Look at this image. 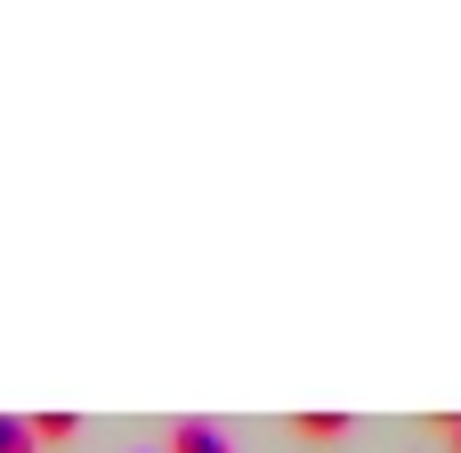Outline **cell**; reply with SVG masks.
I'll return each instance as SVG.
<instances>
[{
	"instance_id": "obj_3",
	"label": "cell",
	"mask_w": 461,
	"mask_h": 453,
	"mask_svg": "<svg viewBox=\"0 0 461 453\" xmlns=\"http://www.w3.org/2000/svg\"><path fill=\"white\" fill-rule=\"evenodd\" d=\"M24 430H32V446H73V430H81V421H73V413H32Z\"/></svg>"
},
{
	"instance_id": "obj_2",
	"label": "cell",
	"mask_w": 461,
	"mask_h": 453,
	"mask_svg": "<svg viewBox=\"0 0 461 453\" xmlns=\"http://www.w3.org/2000/svg\"><path fill=\"white\" fill-rule=\"evenodd\" d=\"M292 430H300L308 446H340V438H348V413H300Z\"/></svg>"
},
{
	"instance_id": "obj_5",
	"label": "cell",
	"mask_w": 461,
	"mask_h": 453,
	"mask_svg": "<svg viewBox=\"0 0 461 453\" xmlns=\"http://www.w3.org/2000/svg\"><path fill=\"white\" fill-rule=\"evenodd\" d=\"M446 446H454V453H461V421H446Z\"/></svg>"
},
{
	"instance_id": "obj_1",
	"label": "cell",
	"mask_w": 461,
	"mask_h": 453,
	"mask_svg": "<svg viewBox=\"0 0 461 453\" xmlns=\"http://www.w3.org/2000/svg\"><path fill=\"white\" fill-rule=\"evenodd\" d=\"M170 453H235V446H227L219 421H178V430H170Z\"/></svg>"
},
{
	"instance_id": "obj_4",
	"label": "cell",
	"mask_w": 461,
	"mask_h": 453,
	"mask_svg": "<svg viewBox=\"0 0 461 453\" xmlns=\"http://www.w3.org/2000/svg\"><path fill=\"white\" fill-rule=\"evenodd\" d=\"M0 453H41V446H32V430H24L16 413H0Z\"/></svg>"
}]
</instances>
